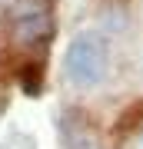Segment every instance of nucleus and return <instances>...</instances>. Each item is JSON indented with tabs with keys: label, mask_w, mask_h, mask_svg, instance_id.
Returning a JSON list of instances; mask_svg holds the SVG:
<instances>
[{
	"label": "nucleus",
	"mask_w": 143,
	"mask_h": 149,
	"mask_svg": "<svg viewBox=\"0 0 143 149\" xmlns=\"http://www.w3.org/2000/svg\"><path fill=\"white\" fill-rule=\"evenodd\" d=\"M63 73L67 80L80 86V90H93L106 80L110 73V50H106V40L100 33H77L67 47L63 56Z\"/></svg>",
	"instance_id": "1"
},
{
	"label": "nucleus",
	"mask_w": 143,
	"mask_h": 149,
	"mask_svg": "<svg viewBox=\"0 0 143 149\" xmlns=\"http://www.w3.org/2000/svg\"><path fill=\"white\" fill-rule=\"evenodd\" d=\"M10 33L27 50H40L53 40V0H13Z\"/></svg>",
	"instance_id": "2"
},
{
	"label": "nucleus",
	"mask_w": 143,
	"mask_h": 149,
	"mask_svg": "<svg viewBox=\"0 0 143 149\" xmlns=\"http://www.w3.org/2000/svg\"><path fill=\"white\" fill-rule=\"evenodd\" d=\"M17 80H20L23 93L37 96V93H40V80H43V73H40V66H37V63H27V66H20V73H17Z\"/></svg>",
	"instance_id": "3"
},
{
	"label": "nucleus",
	"mask_w": 143,
	"mask_h": 149,
	"mask_svg": "<svg viewBox=\"0 0 143 149\" xmlns=\"http://www.w3.org/2000/svg\"><path fill=\"white\" fill-rule=\"evenodd\" d=\"M67 149H103V146H100V139H97L90 129H77V133H70Z\"/></svg>",
	"instance_id": "4"
}]
</instances>
